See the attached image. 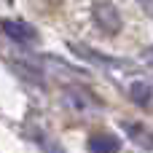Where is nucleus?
I'll list each match as a JSON object with an SVG mask.
<instances>
[{
    "instance_id": "obj_3",
    "label": "nucleus",
    "mask_w": 153,
    "mask_h": 153,
    "mask_svg": "<svg viewBox=\"0 0 153 153\" xmlns=\"http://www.w3.org/2000/svg\"><path fill=\"white\" fill-rule=\"evenodd\" d=\"M132 100L137 105H151V86L148 83H134L132 86Z\"/></svg>"
},
{
    "instance_id": "obj_4",
    "label": "nucleus",
    "mask_w": 153,
    "mask_h": 153,
    "mask_svg": "<svg viewBox=\"0 0 153 153\" xmlns=\"http://www.w3.org/2000/svg\"><path fill=\"white\" fill-rule=\"evenodd\" d=\"M140 3H143V8H145L148 13H153V0H140Z\"/></svg>"
},
{
    "instance_id": "obj_2",
    "label": "nucleus",
    "mask_w": 153,
    "mask_h": 153,
    "mask_svg": "<svg viewBox=\"0 0 153 153\" xmlns=\"http://www.w3.org/2000/svg\"><path fill=\"white\" fill-rule=\"evenodd\" d=\"M118 137H113V134H97V137H91V143H89V148L91 153H118Z\"/></svg>"
},
{
    "instance_id": "obj_1",
    "label": "nucleus",
    "mask_w": 153,
    "mask_h": 153,
    "mask_svg": "<svg viewBox=\"0 0 153 153\" xmlns=\"http://www.w3.org/2000/svg\"><path fill=\"white\" fill-rule=\"evenodd\" d=\"M3 30H5L8 38H13L16 43H30V40L35 38V30L27 27V24H22V22H5Z\"/></svg>"
}]
</instances>
